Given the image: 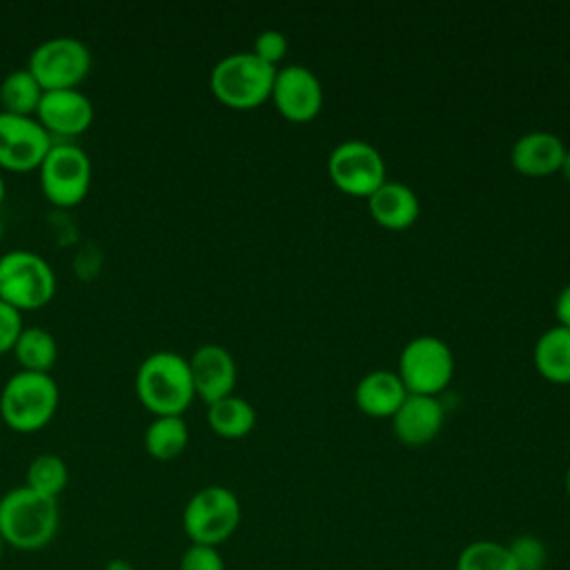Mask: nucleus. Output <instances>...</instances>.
Returning a JSON list of instances; mask_svg holds the SVG:
<instances>
[{"instance_id": "nucleus-28", "label": "nucleus", "mask_w": 570, "mask_h": 570, "mask_svg": "<svg viewBox=\"0 0 570 570\" xmlns=\"http://www.w3.org/2000/svg\"><path fill=\"white\" fill-rule=\"evenodd\" d=\"M287 38L283 31L278 29H263L256 38H254V49L252 53H256L263 62L276 67L285 53H287Z\"/></svg>"}, {"instance_id": "nucleus-13", "label": "nucleus", "mask_w": 570, "mask_h": 570, "mask_svg": "<svg viewBox=\"0 0 570 570\" xmlns=\"http://www.w3.org/2000/svg\"><path fill=\"white\" fill-rule=\"evenodd\" d=\"M40 125L53 136H76L94 122V102L78 87L47 89L36 109Z\"/></svg>"}, {"instance_id": "nucleus-10", "label": "nucleus", "mask_w": 570, "mask_h": 570, "mask_svg": "<svg viewBox=\"0 0 570 570\" xmlns=\"http://www.w3.org/2000/svg\"><path fill=\"white\" fill-rule=\"evenodd\" d=\"M330 180L347 196L370 198L387 178L381 151L365 140H343L327 158Z\"/></svg>"}, {"instance_id": "nucleus-29", "label": "nucleus", "mask_w": 570, "mask_h": 570, "mask_svg": "<svg viewBox=\"0 0 570 570\" xmlns=\"http://www.w3.org/2000/svg\"><path fill=\"white\" fill-rule=\"evenodd\" d=\"M22 327H24L22 312L0 298V352H7L13 347Z\"/></svg>"}, {"instance_id": "nucleus-7", "label": "nucleus", "mask_w": 570, "mask_h": 570, "mask_svg": "<svg viewBox=\"0 0 570 570\" xmlns=\"http://www.w3.org/2000/svg\"><path fill=\"white\" fill-rule=\"evenodd\" d=\"M399 379L407 394L436 396L448 387L454 374V356L445 341L439 336H414L407 341L399 356Z\"/></svg>"}, {"instance_id": "nucleus-8", "label": "nucleus", "mask_w": 570, "mask_h": 570, "mask_svg": "<svg viewBox=\"0 0 570 570\" xmlns=\"http://www.w3.org/2000/svg\"><path fill=\"white\" fill-rule=\"evenodd\" d=\"M27 69L45 91L78 87L91 69V51L76 36H51L33 47Z\"/></svg>"}, {"instance_id": "nucleus-30", "label": "nucleus", "mask_w": 570, "mask_h": 570, "mask_svg": "<svg viewBox=\"0 0 570 570\" xmlns=\"http://www.w3.org/2000/svg\"><path fill=\"white\" fill-rule=\"evenodd\" d=\"M554 316L559 321V325L570 327V283L559 292L557 303H554Z\"/></svg>"}, {"instance_id": "nucleus-26", "label": "nucleus", "mask_w": 570, "mask_h": 570, "mask_svg": "<svg viewBox=\"0 0 570 570\" xmlns=\"http://www.w3.org/2000/svg\"><path fill=\"white\" fill-rule=\"evenodd\" d=\"M517 570H543L546 566V546L532 534H521L508 543Z\"/></svg>"}, {"instance_id": "nucleus-9", "label": "nucleus", "mask_w": 570, "mask_h": 570, "mask_svg": "<svg viewBox=\"0 0 570 570\" xmlns=\"http://www.w3.org/2000/svg\"><path fill=\"white\" fill-rule=\"evenodd\" d=\"M38 171L45 196L62 207L80 203L91 185V158L76 142H53Z\"/></svg>"}, {"instance_id": "nucleus-18", "label": "nucleus", "mask_w": 570, "mask_h": 570, "mask_svg": "<svg viewBox=\"0 0 570 570\" xmlns=\"http://www.w3.org/2000/svg\"><path fill=\"white\" fill-rule=\"evenodd\" d=\"M370 214L372 218L385 229H407L416 223L421 205L416 194L396 180H385L370 198Z\"/></svg>"}, {"instance_id": "nucleus-33", "label": "nucleus", "mask_w": 570, "mask_h": 570, "mask_svg": "<svg viewBox=\"0 0 570 570\" xmlns=\"http://www.w3.org/2000/svg\"><path fill=\"white\" fill-rule=\"evenodd\" d=\"M566 490H568V497H570V468L566 472Z\"/></svg>"}, {"instance_id": "nucleus-5", "label": "nucleus", "mask_w": 570, "mask_h": 570, "mask_svg": "<svg viewBox=\"0 0 570 570\" xmlns=\"http://www.w3.org/2000/svg\"><path fill=\"white\" fill-rule=\"evenodd\" d=\"M240 525V501L225 485L196 490L183 508V530L191 543L218 546Z\"/></svg>"}, {"instance_id": "nucleus-24", "label": "nucleus", "mask_w": 570, "mask_h": 570, "mask_svg": "<svg viewBox=\"0 0 570 570\" xmlns=\"http://www.w3.org/2000/svg\"><path fill=\"white\" fill-rule=\"evenodd\" d=\"M67 481H69V468L65 459L53 452H42L33 456L27 465L24 485H29L40 494L58 499V494L67 488Z\"/></svg>"}, {"instance_id": "nucleus-2", "label": "nucleus", "mask_w": 570, "mask_h": 570, "mask_svg": "<svg viewBox=\"0 0 570 570\" xmlns=\"http://www.w3.org/2000/svg\"><path fill=\"white\" fill-rule=\"evenodd\" d=\"M134 387L145 407L158 414H183L196 396L189 361L171 350L147 354L134 379Z\"/></svg>"}, {"instance_id": "nucleus-12", "label": "nucleus", "mask_w": 570, "mask_h": 570, "mask_svg": "<svg viewBox=\"0 0 570 570\" xmlns=\"http://www.w3.org/2000/svg\"><path fill=\"white\" fill-rule=\"evenodd\" d=\"M278 114L292 122H307L323 107V87L318 76L305 65L276 69L272 96Z\"/></svg>"}, {"instance_id": "nucleus-34", "label": "nucleus", "mask_w": 570, "mask_h": 570, "mask_svg": "<svg viewBox=\"0 0 570 570\" xmlns=\"http://www.w3.org/2000/svg\"><path fill=\"white\" fill-rule=\"evenodd\" d=\"M4 198V180H2V174H0V203Z\"/></svg>"}, {"instance_id": "nucleus-16", "label": "nucleus", "mask_w": 570, "mask_h": 570, "mask_svg": "<svg viewBox=\"0 0 570 570\" xmlns=\"http://www.w3.org/2000/svg\"><path fill=\"white\" fill-rule=\"evenodd\" d=\"M566 149L563 140L552 131H528L514 140L510 163L523 176H550L561 169Z\"/></svg>"}, {"instance_id": "nucleus-19", "label": "nucleus", "mask_w": 570, "mask_h": 570, "mask_svg": "<svg viewBox=\"0 0 570 570\" xmlns=\"http://www.w3.org/2000/svg\"><path fill=\"white\" fill-rule=\"evenodd\" d=\"M537 372L557 385L570 383V327L554 325L546 330L534 343Z\"/></svg>"}, {"instance_id": "nucleus-11", "label": "nucleus", "mask_w": 570, "mask_h": 570, "mask_svg": "<svg viewBox=\"0 0 570 570\" xmlns=\"http://www.w3.org/2000/svg\"><path fill=\"white\" fill-rule=\"evenodd\" d=\"M53 138L36 116L0 109V167L29 171L40 167Z\"/></svg>"}, {"instance_id": "nucleus-31", "label": "nucleus", "mask_w": 570, "mask_h": 570, "mask_svg": "<svg viewBox=\"0 0 570 570\" xmlns=\"http://www.w3.org/2000/svg\"><path fill=\"white\" fill-rule=\"evenodd\" d=\"M102 570H134V566H131V561L116 557V559H109Z\"/></svg>"}, {"instance_id": "nucleus-25", "label": "nucleus", "mask_w": 570, "mask_h": 570, "mask_svg": "<svg viewBox=\"0 0 570 570\" xmlns=\"http://www.w3.org/2000/svg\"><path fill=\"white\" fill-rule=\"evenodd\" d=\"M456 570H517L508 546L490 539L468 543L456 559Z\"/></svg>"}, {"instance_id": "nucleus-21", "label": "nucleus", "mask_w": 570, "mask_h": 570, "mask_svg": "<svg viewBox=\"0 0 570 570\" xmlns=\"http://www.w3.org/2000/svg\"><path fill=\"white\" fill-rule=\"evenodd\" d=\"M207 423L218 436L243 439L256 425V410L247 399L227 394L207 405Z\"/></svg>"}, {"instance_id": "nucleus-6", "label": "nucleus", "mask_w": 570, "mask_h": 570, "mask_svg": "<svg viewBox=\"0 0 570 570\" xmlns=\"http://www.w3.org/2000/svg\"><path fill=\"white\" fill-rule=\"evenodd\" d=\"M56 292L53 267L31 249H11L0 256V298L13 307L33 309Z\"/></svg>"}, {"instance_id": "nucleus-17", "label": "nucleus", "mask_w": 570, "mask_h": 570, "mask_svg": "<svg viewBox=\"0 0 570 570\" xmlns=\"http://www.w3.org/2000/svg\"><path fill=\"white\" fill-rule=\"evenodd\" d=\"M405 396V385L401 383L399 374L390 370H374L365 374L354 390L356 407L374 419H392Z\"/></svg>"}, {"instance_id": "nucleus-35", "label": "nucleus", "mask_w": 570, "mask_h": 570, "mask_svg": "<svg viewBox=\"0 0 570 570\" xmlns=\"http://www.w3.org/2000/svg\"><path fill=\"white\" fill-rule=\"evenodd\" d=\"M2 548H4V543H2V537H0V557H2Z\"/></svg>"}, {"instance_id": "nucleus-4", "label": "nucleus", "mask_w": 570, "mask_h": 570, "mask_svg": "<svg viewBox=\"0 0 570 570\" xmlns=\"http://www.w3.org/2000/svg\"><path fill=\"white\" fill-rule=\"evenodd\" d=\"M276 67L252 51L223 56L209 73L212 94L232 109H254L272 96Z\"/></svg>"}, {"instance_id": "nucleus-23", "label": "nucleus", "mask_w": 570, "mask_h": 570, "mask_svg": "<svg viewBox=\"0 0 570 570\" xmlns=\"http://www.w3.org/2000/svg\"><path fill=\"white\" fill-rule=\"evenodd\" d=\"M11 350L22 370L33 372H49L58 358V343L45 327H22Z\"/></svg>"}, {"instance_id": "nucleus-20", "label": "nucleus", "mask_w": 570, "mask_h": 570, "mask_svg": "<svg viewBox=\"0 0 570 570\" xmlns=\"http://www.w3.org/2000/svg\"><path fill=\"white\" fill-rule=\"evenodd\" d=\"M145 450L158 461H171L183 454L189 443V430L183 414L154 416L142 434Z\"/></svg>"}, {"instance_id": "nucleus-22", "label": "nucleus", "mask_w": 570, "mask_h": 570, "mask_svg": "<svg viewBox=\"0 0 570 570\" xmlns=\"http://www.w3.org/2000/svg\"><path fill=\"white\" fill-rule=\"evenodd\" d=\"M42 94H45V89L40 87V82L27 67L11 69L0 82L2 109L11 111V114L36 116Z\"/></svg>"}, {"instance_id": "nucleus-15", "label": "nucleus", "mask_w": 570, "mask_h": 570, "mask_svg": "<svg viewBox=\"0 0 570 570\" xmlns=\"http://www.w3.org/2000/svg\"><path fill=\"white\" fill-rule=\"evenodd\" d=\"M443 423V403L436 396L425 394H407L392 416V430L396 439L410 448H421L434 441Z\"/></svg>"}, {"instance_id": "nucleus-1", "label": "nucleus", "mask_w": 570, "mask_h": 570, "mask_svg": "<svg viewBox=\"0 0 570 570\" xmlns=\"http://www.w3.org/2000/svg\"><path fill=\"white\" fill-rule=\"evenodd\" d=\"M60 525L58 499L29 485H16L0 497V537L4 546L22 552L47 548Z\"/></svg>"}, {"instance_id": "nucleus-14", "label": "nucleus", "mask_w": 570, "mask_h": 570, "mask_svg": "<svg viewBox=\"0 0 570 570\" xmlns=\"http://www.w3.org/2000/svg\"><path fill=\"white\" fill-rule=\"evenodd\" d=\"M196 394L209 405L236 387V361L232 352L216 343H205L187 358Z\"/></svg>"}, {"instance_id": "nucleus-32", "label": "nucleus", "mask_w": 570, "mask_h": 570, "mask_svg": "<svg viewBox=\"0 0 570 570\" xmlns=\"http://www.w3.org/2000/svg\"><path fill=\"white\" fill-rule=\"evenodd\" d=\"M561 174H563V178L570 183V149H566V156H563V163H561V169H559Z\"/></svg>"}, {"instance_id": "nucleus-36", "label": "nucleus", "mask_w": 570, "mask_h": 570, "mask_svg": "<svg viewBox=\"0 0 570 570\" xmlns=\"http://www.w3.org/2000/svg\"><path fill=\"white\" fill-rule=\"evenodd\" d=\"M0 238H2V220H0Z\"/></svg>"}, {"instance_id": "nucleus-3", "label": "nucleus", "mask_w": 570, "mask_h": 570, "mask_svg": "<svg viewBox=\"0 0 570 570\" xmlns=\"http://www.w3.org/2000/svg\"><path fill=\"white\" fill-rule=\"evenodd\" d=\"M60 390L49 372L18 370L0 392V416L18 432L40 430L58 410Z\"/></svg>"}, {"instance_id": "nucleus-27", "label": "nucleus", "mask_w": 570, "mask_h": 570, "mask_svg": "<svg viewBox=\"0 0 570 570\" xmlns=\"http://www.w3.org/2000/svg\"><path fill=\"white\" fill-rule=\"evenodd\" d=\"M178 570H225V561L214 546L191 543L178 561Z\"/></svg>"}]
</instances>
